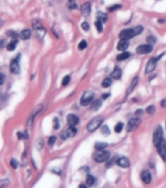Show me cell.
I'll list each match as a JSON object with an SVG mask.
<instances>
[{
	"label": "cell",
	"instance_id": "cell-8",
	"mask_svg": "<svg viewBox=\"0 0 166 188\" xmlns=\"http://www.w3.org/2000/svg\"><path fill=\"white\" fill-rule=\"evenodd\" d=\"M156 150L158 152V154L160 155V157L162 158V160L166 162V142L164 139L156 146Z\"/></svg>",
	"mask_w": 166,
	"mask_h": 188
},
{
	"label": "cell",
	"instance_id": "cell-48",
	"mask_svg": "<svg viewBox=\"0 0 166 188\" xmlns=\"http://www.w3.org/2000/svg\"><path fill=\"white\" fill-rule=\"evenodd\" d=\"M4 95H3L2 93H0V105H1L2 104V103H3V101H4Z\"/></svg>",
	"mask_w": 166,
	"mask_h": 188
},
{
	"label": "cell",
	"instance_id": "cell-22",
	"mask_svg": "<svg viewBox=\"0 0 166 188\" xmlns=\"http://www.w3.org/2000/svg\"><path fill=\"white\" fill-rule=\"evenodd\" d=\"M97 20L101 21L102 23H106L108 21V15L105 13H102V12H98L97 13Z\"/></svg>",
	"mask_w": 166,
	"mask_h": 188
},
{
	"label": "cell",
	"instance_id": "cell-17",
	"mask_svg": "<svg viewBox=\"0 0 166 188\" xmlns=\"http://www.w3.org/2000/svg\"><path fill=\"white\" fill-rule=\"evenodd\" d=\"M121 76H122V72H121L120 68H118V67H115L114 72H112L111 74V77L112 79H115V80H119L121 77Z\"/></svg>",
	"mask_w": 166,
	"mask_h": 188
},
{
	"label": "cell",
	"instance_id": "cell-36",
	"mask_svg": "<svg viewBox=\"0 0 166 188\" xmlns=\"http://www.w3.org/2000/svg\"><path fill=\"white\" fill-rule=\"evenodd\" d=\"M69 80H70V77H69V76H66L65 77H63V81H62V85H63V86L68 85L69 82Z\"/></svg>",
	"mask_w": 166,
	"mask_h": 188
},
{
	"label": "cell",
	"instance_id": "cell-13",
	"mask_svg": "<svg viewBox=\"0 0 166 188\" xmlns=\"http://www.w3.org/2000/svg\"><path fill=\"white\" fill-rule=\"evenodd\" d=\"M116 164H117L119 166H121V168H129L130 166V162L129 160L125 158V157H120L116 160Z\"/></svg>",
	"mask_w": 166,
	"mask_h": 188
},
{
	"label": "cell",
	"instance_id": "cell-35",
	"mask_svg": "<svg viewBox=\"0 0 166 188\" xmlns=\"http://www.w3.org/2000/svg\"><path fill=\"white\" fill-rule=\"evenodd\" d=\"M121 5L120 4H115V5H114V6H111L108 8V11L109 12H114V11H115V10H118V9H120L121 8Z\"/></svg>",
	"mask_w": 166,
	"mask_h": 188
},
{
	"label": "cell",
	"instance_id": "cell-49",
	"mask_svg": "<svg viewBox=\"0 0 166 188\" xmlns=\"http://www.w3.org/2000/svg\"><path fill=\"white\" fill-rule=\"evenodd\" d=\"M17 135H18V138H19V139H21V138H24V133H23V132H20V131L17 133Z\"/></svg>",
	"mask_w": 166,
	"mask_h": 188
},
{
	"label": "cell",
	"instance_id": "cell-26",
	"mask_svg": "<svg viewBox=\"0 0 166 188\" xmlns=\"http://www.w3.org/2000/svg\"><path fill=\"white\" fill-rule=\"evenodd\" d=\"M107 146H108V144L103 143V142H98L95 144V148H96V150H98V151H103Z\"/></svg>",
	"mask_w": 166,
	"mask_h": 188
},
{
	"label": "cell",
	"instance_id": "cell-42",
	"mask_svg": "<svg viewBox=\"0 0 166 188\" xmlns=\"http://www.w3.org/2000/svg\"><path fill=\"white\" fill-rule=\"evenodd\" d=\"M5 79H6L5 74H3L2 73H0V85H2V84L5 82Z\"/></svg>",
	"mask_w": 166,
	"mask_h": 188
},
{
	"label": "cell",
	"instance_id": "cell-24",
	"mask_svg": "<svg viewBox=\"0 0 166 188\" xmlns=\"http://www.w3.org/2000/svg\"><path fill=\"white\" fill-rule=\"evenodd\" d=\"M130 57V53L129 52H122L121 54H119L117 56V61H124V60L128 59Z\"/></svg>",
	"mask_w": 166,
	"mask_h": 188
},
{
	"label": "cell",
	"instance_id": "cell-7",
	"mask_svg": "<svg viewBox=\"0 0 166 188\" xmlns=\"http://www.w3.org/2000/svg\"><path fill=\"white\" fill-rule=\"evenodd\" d=\"M76 133H77V129H75V126H70L68 129H66L62 133L61 138H62L63 140H66V139H68V138L73 137Z\"/></svg>",
	"mask_w": 166,
	"mask_h": 188
},
{
	"label": "cell",
	"instance_id": "cell-47",
	"mask_svg": "<svg viewBox=\"0 0 166 188\" xmlns=\"http://www.w3.org/2000/svg\"><path fill=\"white\" fill-rule=\"evenodd\" d=\"M160 105L162 108H166V99H163V100L160 102Z\"/></svg>",
	"mask_w": 166,
	"mask_h": 188
},
{
	"label": "cell",
	"instance_id": "cell-18",
	"mask_svg": "<svg viewBox=\"0 0 166 188\" xmlns=\"http://www.w3.org/2000/svg\"><path fill=\"white\" fill-rule=\"evenodd\" d=\"M101 106H102V101L100 100V99L93 100L92 101V104H91V110H93V111H97Z\"/></svg>",
	"mask_w": 166,
	"mask_h": 188
},
{
	"label": "cell",
	"instance_id": "cell-2",
	"mask_svg": "<svg viewBox=\"0 0 166 188\" xmlns=\"http://www.w3.org/2000/svg\"><path fill=\"white\" fill-rule=\"evenodd\" d=\"M104 122V119L102 117H97L91 120V122L87 125V130L89 132H93L96 129H98L100 126H102V123Z\"/></svg>",
	"mask_w": 166,
	"mask_h": 188
},
{
	"label": "cell",
	"instance_id": "cell-28",
	"mask_svg": "<svg viewBox=\"0 0 166 188\" xmlns=\"http://www.w3.org/2000/svg\"><path fill=\"white\" fill-rule=\"evenodd\" d=\"M68 7H69V9H77V4H76L75 0H69Z\"/></svg>",
	"mask_w": 166,
	"mask_h": 188
},
{
	"label": "cell",
	"instance_id": "cell-19",
	"mask_svg": "<svg viewBox=\"0 0 166 188\" xmlns=\"http://www.w3.org/2000/svg\"><path fill=\"white\" fill-rule=\"evenodd\" d=\"M137 83H138V77H134L133 80L131 81V84H130V86H129V88H128V90H127V92H126V93H127L126 95H129L130 93H131V92L134 90V88L136 87Z\"/></svg>",
	"mask_w": 166,
	"mask_h": 188
},
{
	"label": "cell",
	"instance_id": "cell-46",
	"mask_svg": "<svg viewBox=\"0 0 166 188\" xmlns=\"http://www.w3.org/2000/svg\"><path fill=\"white\" fill-rule=\"evenodd\" d=\"M5 44H6V40L5 39H2L1 41H0V47H1V48L5 47Z\"/></svg>",
	"mask_w": 166,
	"mask_h": 188
},
{
	"label": "cell",
	"instance_id": "cell-41",
	"mask_svg": "<svg viewBox=\"0 0 166 188\" xmlns=\"http://www.w3.org/2000/svg\"><path fill=\"white\" fill-rule=\"evenodd\" d=\"M81 27H82V30H89V29H90V27H89V24H88L87 22H84V23H82V25H81Z\"/></svg>",
	"mask_w": 166,
	"mask_h": 188
},
{
	"label": "cell",
	"instance_id": "cell-4",
	"mask_svg": "<svg viewBox=\"0 0 166 188\" xmlns=\"http://www.w3.org/2000/svg\"><path fill=\"white\" fill-rule=\"evenodd\" d=\"M94 100V93L91 91H86L84 92V94L81 97L80 100V104L82 106H87L89 105L90 103H92V101Z\"/></svg>",
	"mask_w": 166,
	"mask_h": 188
},
{
	"label": "cell",
	"instance_id": "cell-39",
	"mask_svg": "<svg viewBox=\"0 0 166 188\" xmlns=\"http://www.w3.org/2000/svg\"><path fill=\"white\" fill-rule=\"evenodd\" d=\"M7 34H8L9 36L13 37V38H17L18 37V33H15V31H13V30H8V31H7Z\"/></svg>",
	"mask_w": 166,
	"mask_h": 188
},
{
	"label": "cell",
	"instance_id": "cell-30",
	"mask_svg": "<svg viewBox=\"0 0 166 188\" xmlns=\"http://www.w3.org/2000/svg\"><path fill=\"white\" fill-rule=\"evenodd\" d=\"M101 130H102V133H104L105 135H108V134L111 133V130H109L108 126H106V125H104L103 126H102Z\"/></svg>",
	"mask_w": 166,
	"mask_h": 188
},
{
	"label": "cell",
	"instance_id": "cell-3",
	"mask_svg": "<svg viewBox=\"0 0 166 188\" xmlns=\"http://www.w3.org/2000/svg\"><path fill=\"white\" fill-rule=\"evenodd\" d=\"M162 140H163V130H162V127L160 126H158L156 129H155L153 132V144L155 145V147H156Z\"/></svg>",
	"mask_w": 166,
	"mask_h": 188
},
{
	"label": "cell",
	"instance_id": "cell-51",
	"mask_svg": "<svg viewBox=\"0 0 166 188\" xmlns=\"http://www.w3.org/2000/svg\"><path fill=\"white\" fill-rule=\"evenodd\" d=\"M141 114H143V111H142V110H138V111L136 112V115H141Z\"/></svg>",
	"mask_w": 166,
	"mask_h": 188
},
{
	"label": "cell",
	"instance_id": "cell-16",
	"mask_svg": "<svg viewBox=\"0 0 166 188\" xmlns=\"http://www.w3.org/2000/svg\"><path fill=\"white\" fill-rule=\"evenodd\" d=\"M81 12H82L83 15H89L90 12H91V4L89 2H86V3H84V4L81 5Z\"/></svg>",
	"mask_w": 166,
	"mask_h": 188
},
{
	"label": "cell",
	"instance_id": "cell-43",
	"mask_svg": "<svg viewBox=\"0 0 166 188\" xmlns=\"http://www.w3.org/2000/svg\"><path fill=\"white\" fill-rule=\"evenodd\" d=\"M59 127H60V126H59L58 119H54V129H59Z\"/></svg>",
	"mask_w": 166,
	"mask_h": 188
},
{
	"label": "cell",
	"instance_id": "cell-31",
	"mask_svg": "<svg viewBox=\"0 0 166 188\" xmlns=\"http://www.w3.org/2000/svg\"><path fill=\"white\" fill-rule=\"evenodd\" d=\"M10 184L9 179H0V188L7 187Z\"/></svg>",
	"mask_w": 166,
	"mask_h": 188
},
{
	"label": "cell",
	"instance_id": "cell-34",
	"mask_svg": "<svg viewBox=\"0 0 166 188\" xmlns=\"http://www.w3.org/2000/svg\"><path fill=\"white\" fill-rule=\"evenodd\" d=\"M154 112H155V107L153 105H151V106H149V107L147 108V113H148V114L153 115Z\"/></svg>",
	"mask_w": 166,
	"mask_h": 188
},
{
	"label": "cell",
	"instance_id": "cell-9",
	"mask_svg": "<svg viewBox=\"0 0 166 188\" xmlns=\"http://www.w3.org/2000/svg\"><path fill=\"white\" fill-rule=\"evenodd\" d=\"M109 158H111V153L108 151H103L102 153L95 156V161L97 163H104L107 162Z\"/></svg>",
	"mask_w": 166,
	"mask_h": 188
},
{
	"label": "cell",
	"instance_id": "cell-40",
	"mask_svg": "<svg viewBox=\"0 0 166 188\" xmlns=\"http://www.w3.org/2000/svg\"><path fill=\"white\" fill-rule=\"evenodd\" d=\"M10 165H11V166L13 169H17L18 168V162L16 161L15 159H12L11 161H10Z\"/></svg>",
	"mask_w": 166,
	"mask_h": 188
},
{
	"label": "cell",
	"instance_id": "cell-10",
	"mask_svg": "<svg viewBox=\"0 0 166 188\" xmlns=\"http://www.w3.org/2000/svg\"><path fill=\"white\" fill-rule=\"evenodd\" d=\"M153 45L151 44H144V45H140L139 47L137 48V53L138 54H148V53H151L153 51Z\"/></svg>",
	"mask_w": 166,
	"mask_h": 188
},
{
	"label": "cell",
	"instance_id": "cell-21",
	"mask_svg": "<svg viewBox=\"0 0 166 188\" xmlns=\"http://www.w3.org/2000/svg\"><path fill=\"white\" fill-rule=\"evenodd\" d=\"M32 27L34 30H43V26H42V24L39 22V21L37 20H33L32 21Z\"/></svg>",
	"mask_w": 166,
	"mask_h": 188
},
{
	"label": "cell",
	"instance_id": "cell-1",
	"mask_svg": "<svg viewBox=\"0 0 166 188\" xmlns=\"http://www.w3.org/2000/svg\"><path fill=\"white\" fill-rule=\"evenodd\" d=\"M144 30V27L141 26H137L134 29H127V30H121V33H119V37L120 39H130L136 35H139L140 33H142Z\"/></svg>",
	"mask_w": 166,
	"mask_h": 188
},
{
	"label": "cell",
	"instance_id": "cell-29",
	"mask_svg": "<svg viewBox=\"0 0 166 188\" xmlns=\"http://www.w3.org/2000/svg\"><path fill=\"white\" fill-rule=\"evenodd\" d=\"M95 27H97V30L99 33H102V31H103V23H102L101 21L97 20L96 22H95Z\"/></svg>",
	"mask_w": 166,
	"mask_h": 188
},
{
	"label": "cell",
	"instance_id": "cell-50",
	"mask_svg": "<svg viewBox=\"0 0 166 188\" xmlns=\"http://www.w3.org/2000/svg\"><path fill=\"white\" fill-rule=\"evenodd\" d=\"M108 96H109V93H105L103 96H102V98H103V99H107Z\"/></svg>",
	"mask_w": 166,
	"mask_h": 188
},
{
	"label": "cell",
	"instance_id": "cell-38",
	"mask_svg": "<svg viewBox=\"0 0 166 188\" xmlns=\"http://www.w3.org/2000/svg\"><path fill=\"white\" fill-rule=\"evenodd\" d=\"M56 140H57V138H56V136H51V137L48 139V144L50 145V146H53V145L55 144Z\"/></svg>",
	"mask_w": 166,
	"mask_h": 188
},
{
	"label": "cell",
	"instance_id": "cell-44",
	"mask_svg": "<svg viewBox=\"0 0 166 188\" xmlns=\"http://www.w3.org/2000/svg\"><path fill=\"white\" fill-rule=\"evenodd\" d=\"M42 146H43V142H42V139H39L38 140V145H37V148L39 149H42Z\"/></svg>",
	"mask_w": 166,
	"mask_h": 188
},
{
	"label": "cell",
	"instance_id": "cell-20",
	"mask_svg": "<svg viewBox=\"0 0 166 188\" xmlns=\"http://www.w3.org/2000/svg\"><path fill=\"white\" fill-rule=\"evenodd\" d=\"M30 34H31V31H30V30H24L22 33H21V34H20V36H21V38H22V39H24V40H27V39H29V38L30 37Z\"/></svg>",
	"mask_w": 166,
	"mask_h": 188
},
{
	"label": "cell",
	"instance_id": "cell-32",
	"mask_svg": "<svg viewBox=\"0 0 166 188\" xmlns=\"http://www.w3.org/2000/svg\"><path fill=\"white\" fill-rule=\"evenodd\" d=\"M123 129V123H116V126L114 127V130H115V132H121V130Z\"/></svg>",
	"mask_w": 166,
	"mask_h": 188
},
{
	"label": "cell",
	"instance_id": "cell-37",
	"mask_svg": "<svg viewBox=\"0 0 166 188\" xmlns=\"http://www.w3.org/2000/svg\"><path fill=\"white\" fill-rule=\"evenodd\" d=\"M86 47H87V42L85 40H82L78 44V49H80V50H83V49H85Z\"/></svg>",
	"mask_w": 166,
	"mask_h": 188
},
{
	"label": "cell",
	"instance_id": "cell-52",
	"mask_svg": "<svg viewBox=\"0 0 166 188\" xmlns=\"http://www.w3.org/2000/svg\"><path fill=\"white\" fill-rule=\"evenodd\" d=\"M3 24H4V22H3V21L0 19V27H1L2 26H3Z\"/></svg>",
	"mask_w": 166,
	"mask_h": 188
},
{
	"label": "cell",
	"instance_id": "cell-14",
	"mask_svg": "<svg viewBox=\"0 0 166 188\" xmlns=\"http://www.w3.org/2000/svg\"><path fill=\"white\" fill-rule=\"evenodd\" d=\"M141 177H142V180L144 181V183L149 184L151 181V173L150 171H144L141 175Z\"/></svg>",
	"mask_w": 166,
	"mask_h": 188
},
{
	"label": "cell",
	"instance_id": "cell-6",
	"mask_svg": "<svg viewBox=\"0 0 166 188\" xmlns=\"http://www.w3.org/2000/svg\"><path fill=\"white\" fill-rule=\"evenodd\" d=\"M21 58V54H18L17 57L12 60L11 64H10V72L14 74H18L20 73V64H19V60Z\"/></svg>",
	"mask_w": 166,
	"mask_h": 188
},
{
	"label": "cell",
	"instance_id": "cell-25",
	"mask_svg": "<svg viewBox=\"0 0 166 188\" xmlns=\"http://www.w3.org/2000/svg\"><path fill=\"white\" fill-rule=\"evenodd\" d=\"M111 85V77H106V79L103 80V82H102V86L105 88H108Z\"/></svg>",
	"mask_w": 166,
	"mask_h": 188
},
{
	"label": "cell",
	"instance_id": "cell-27",
	"mask_svg": "<svg viewBox=\"0 0 166 188\" xmlns=\"http://www.w3.org/2000/svg\"><path fill=\"white\" fill-rule=\"evenodd\" d=\"M95 177L92 176V175H87L86 177V184L88 186H93L94 183H95Z\"/></svg>",
	"mask_w": 166,
	"mask_h": 188
},
{
	"label": "cell",
	"instance_id": "cell-15",
	"mask_svg": "<svg viewBox=\"0 0 166 188\" xmlns=\"http://www.w3.org/2000/svg\"><path fill=\"white\" fill-rule=\"evenodd\" d=\"M129 46V41L128 39H121L117 44V50L119 51H124L128 48Z\"/></svg>",
	"mask_w": 166,
	"mask_h": 188
},
{
	"label": "cell",
	"instance_id": "cell-23",
	"mask_svg": "<svg viewBox=\"0 0 166 188\" xmlns=\"http://www.w3.org/2000/svg\"><path fill=\"white\" fill-rule=\"evenodd\" d=\"M17 44H18V39H16V38H13V40L10 42L8 45H7V49H8L9 51L15 50Z\"/></svg>",
	"mask_w": 166,
	"mask_h": 188
},
{
	"label": "cell",
	"instance_id": "cell-45",
	"mask_svg": "<svg viewBox=\"0 0 166 188\" xmlns=\"http://www.w3.org/2000/svg\"><path fill=\"white\" fill-rule=\"evenodd\" d=\"M114 160H115V159L114 158V159L111 160V162H108V164H107V168H109V166H111L112 165H114Z\"/></svg>",
	"mask_w": 166,
	"mask_h": 188
},
{
	"label": "cell",
	"instance_id": "cell-11",
	"mask_svg": "<svg viewBox=\"0 0 166 188\" xmlns=\"http://www.w3.org/2000/svg\"><path fill=\"white\" fill-rule=\"evenodd\" d=\"M156 63H157L156 58H151L146 66V74H150L151 72H153L155 67H156Z\"/></svg>",
	"mask_w": 166,
	"mask_h": 188
},
{
	"label": "cell",
	"instance_id": "cell-5",
	"mask_svg": "<svg viewBox=\"0 0 166 188\" xmlns=\"http://www.w3.org/2000/svg\"><path fill=\"white\" fill-rule=\"evenodd\" d=\"M141 119L140 118H133L131 119L127 123V126H126V130L128 131V132H131V131H134L138 126H140L141 123Z\"/></svg>",
	"mask_w": 166,
	"mask_h": 188
},
{
	"label": "cell",
	"instance_id": "cell-12",
	"mask_svg": "<svg viewBox=\"0 0 166 188\" xmlns=\"http://www.w3.org/2000/svg\"><path fill=\"white\" fill-rule=\"evenodd\" d=\"M66 120H68V123L72 126H75L76 125H78L79 123V118L75 114H69L66 118Z\"/></svg>",
	"mask_w": 166,
	"mask_h": 188
},
{
	"label": "cell",
	"instance_id": "cell-33",
	"mask_svg": "<svg viewBox=\"0 0 166 188\" xmlns=\"http://www.w3.org/2000/svg\"><path fill=\"white\" fill-rule=\"evenodd\" d=\"M147 40H148V43L151 44V45H153V44L155 43V42H156V38H155L154 36H153V35H150V36H148Z\"/></svg>",
	"mask_w": 166,
	"mask_h": 188
}]
</instances>
